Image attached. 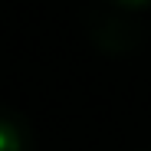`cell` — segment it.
<instances>
[{
	"mask_svg": "<svg viewBox=\"0 0 151 151\" xmlns=\"http://www.w3.org/2000/svg\"><path fill=\"white\" fill-rule=\"evenodd\" d=\"M86 36L95 49H102L105 56H125L141 46V23L135 13L118 10V7H95L82 13Z\"/></svg>",
	"mask_w": 151,
	"mask_h": 151,
	"instance_id": "6da1fadb",
	"label": "cell"
},
{
	"mask_svg": "<svg viewBox=\"0 0 151 151\" xmlns=\"http://www.w3.org/2000/svg\"><path fill=\"white\" fill-rule=\"evenodd\" d=\"M0 151H36L33 122L13 105H0Z\"/></svg>",
	"mask_w": 151,
	"mask_h": 151,
	"instance_id": "7a4b0ae2",
	"label": "cell"
},
{
	"mask_svg": "<svg viewBox=\"0 0 151 151\" xmlns=\"http://www.w3.org/2000/svg\"><path fill=\"white\" fill-rule=\"evenodd\" d=\"M109 7H118V10H128V13H135V10H141V7H151V0H105Z\"/></svg>",
	"mask_w": 151,
	"mask_h": 151,
	"instance_id": "3957f363",
	"label": "cell"
},
{
	"mask_svg": "<svg viewBox=\"0 0 151 151\" xmlns=\"http://www.w3.org/2000/svg\"><path fill=\"white\" fill-rule=\"evenodd\" d=\"M132 151H151V145H141V148H132Z\"/></svg>",
	"mask_w": 151,
	"mask_h": 151,
	"instance_id": "277c9868",
	"label": "cell"
}]
</instances>
